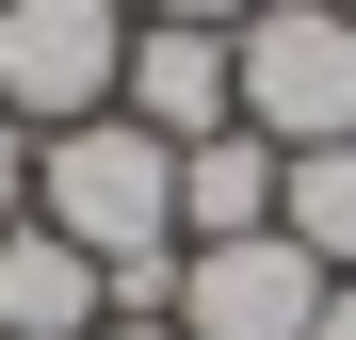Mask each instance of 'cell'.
Listing matches in <instances>:
<instances>
[{
	"instance_id": "obj_1",
	"label": "cell",
	"mask_w": 356,
	"mask_h": 340,
	"mask_svg": "<svg viewBox=\"0 0 356 340\" xmlns=\"http://www.w3.org/2000/svg\"><path fill=\"white\" fill-rule=\"evenodd\" d=\"M33 227H65L97 275H113V259H162V243H178V146L130 130V113L49 130V146H33Z\"/></svg>"
},
{
	"instance_id": "obj_2",
	"label": "cell",
	"mask_w": 356,
	"mask_h": 340,
	"mask_svg": "<svg viewBox=\"0 0 356 340\" xmlns=\"http://www.w3.org/2000/svg\"><path fill=\"white\" fill-rule=\"evenodd\" d=\"M227 65H243V130L275 162L291 146H356V17L340 0H259L227 33Z\"/></svg>"
},
{
	"instance_id": "obj_3",
	"label": "cell",
	"mask_w": 356,
	"mask_h": 340,
	"mask_svg": "<svg viewBox=\"0 0 356 340\" xmlns=\"http://www.w3.org/2000/svg\"><path fill=\"white\" fill-rule=\"evenodd\" d=\"M113 81H130V0H0V113L33 146L113 113Z\"/></svg>"
},
{
	"instance_id": "obj_4",
	"label": "cell",
	"mask_w": 356,
	"mask_h": 340,
	"mask_svg": "<svg viewBox=\"0 0 356 340\" xmlns=\"http://www.w3.org/2000/svg\"><path fill=\"white\" fill-rule=\"evenodd\" d=\"M340 275L291 243V227H259V243H178V324L195 340H308Z\"/></svg>"
},
{
	"instance_id": "obj_5",
	"label": "cell",
	"mask_w": 356,
	"mask_h": 340,
	"mask_svg": "<svg viewBox=\"0 0 356 340\" xmlns=\"http://www.w3.org/2000/svg\"><path fill=\"white\" fill-rule=\"evenodd\" d=\"M113 113L162 130V146L243 130V65H227V33H195V17H130V81H113Z\"/></svg>"
},
{
	"instance_id": "obj_6",
	"label": "cell",
	"mask_w": 356,
	"mask_h": 340,
	"mask_svg": "<svg viewBox=\"0 0 356 340\" xmlns=\"http://www.w3.org/2000/svg\"><path fill=\"white\" fill-rule=\"evenodd\" d=\"M97 324H113V275L65 243V227L17 211L0 227V340H97Z\"/></svg>"
},
{
	"instance_id": "obj_7",
	"label": "cell",
	"mask_w": 356,
	"mask_h": 340,
	"mask_svg": "<svg viewBox=\"0 0 356 340\" xmlns=\"http://www.w3.org/2000/svg\"><path fill=\"white\" fill-rule=\"evenodd\" d=\"M275 179H291V162H275L259 130L178 146V243H259V227H275Z\"/></svg>"
},
{
	"instance_id": "obj_8",
	"label": "cell",
	"mask_w": 356,
	"mask_h": 340,
	"mask_svg": "<svg viewBox=\"0 0 356 340\" xmlns=\"http://www.w3.org/2000/svg\"><path fill=\"white\" fill-rule=\"evenodd\" d=\"M275 227L308 243L324 275H356V146H291V179H275Z\"/></svg>"
},
{
	"instance_id": "obj_9",
	"label": "cell",
	"mask_w": 356,
	"mask_h": 340,
	"mask_svg": "<svg viewBox=\"0 0 356 340\" xmlns=\"http://www.w3.org/2000/svg\"><path fill=\"white\" fill-rule=\"evenodd\" d=\"M17 211H33V130L0 113V227H17Z\"/></svg>"
},
{
	"instance_id": "obj_10",
	"label": "cell",
	"mask_w": 356,
	"mask_h": 340,
	"mask_svg": "<svg viewBox=\"0 0 356 340\" xmlns=\"http://www.w3.org/2000/svg\"><path fill=\"white\" fill-rule=\"evenodd\" d=\"M146 17H195V33H243L259 0H146Z\"/></svg>"
},
{
	"instance_id": "obj_11",
	"label": "cell",
	"mask_w": 356,
	"mask_h": 340,
	"mask_svg": "<svg viewBox=\"0 0 356 340\" xmlns=\"http://www.w3.org/2000/svg\"><path fill=\"white\" fill-rule=\"evenodd\" d=\"M308 340H356V275H340V292H324V324H308Z\"/></svg>"
},
{
	"instance_id": "obj_12",
	"label": "cell",
	"mask_w": 356,
	"mask_h": 340,
	"mask_svg": "<svg viewBox=\"0 0 356 340\" xmlns=\"http://www.w3.org/2000/svg\"><path fill=\"white\" fill-rule=\"evenodd\" d=\"M97 340H195V324H97Z\"/></svg>"
},
{
	"instance_id": "obj_13",
	"label": "cell",
	"mask_w": 356,
	"mask_h": 340,
	"mask_svg": "<svg viewBox=\"0 0 356 340\" xmlns=\"http://www.w3.org/2000/svg\"><path fill=\"white\" fill-rule=\"evenodd\" d=\"M340 17H356V0H340Z\"/></svg>"
}]
</instances>
